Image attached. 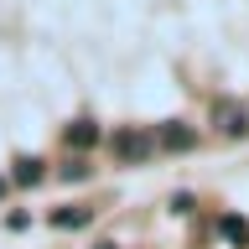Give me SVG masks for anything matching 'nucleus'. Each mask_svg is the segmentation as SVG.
<instances>
[{
	"label": "nucleus",
	"mask_w": 249,
	"mask_h": 249,
	"mask_svg": "<svg viewBox=\"0 0 249 249\" xmlns=\"http://www.w3.org/2000/svg\"><path fill=\"white\" fill-rule=\"evenodd\" d=\"M83 177H89V166H78V161H73V166H62V182H83Z\"/></svg>",
	"instance_id": "nucleus-7"
},
{
	"label": "nucleus",
	"mask_w": 249,
	"mask_h": 249,
	"mask_svg": "<svg viewBox=\"0 0 249 249\" xmlns=\"http://www.w3.org/2000/svg\"><path fill=\"white\" fill-rule=\"evenodd\" d=\"M89 208H62V213H52V223H57V229H83V223H89Z\"/></svg>",
	"instance_id": "nucleus-6"
},
{
	"label": "nucleus",
	"mask_w": 249,
	"mask_h": 249,
	"mask_svg": "<svg viewBox=\"0 0 249 249\" xmlns=\"http://www.w3.org/2000/svg\"><path fill=\"white\" fill-rule=\"evenodd\" d=\"M0 197H5V182H0Z\"/></svg>",
	"instance_id": "nucleus-9"
},
{
	"label": "nucleus",
	"mask_w": 249,
	"mask_h": 249,
	"mask_svg": "<svg viewBox=\"0 0 249 249\" xmlns=\"http://www.w3.org/2000/svg\"><path fill=\"white\" fill-rule=\"evenodd\" d=\"M208 124H213L218 135H249V104H239V99H218L213 114H208Z\"/></svg>",
	"instance_id": "nucleus-2"
},
{
	"label": "nucleus",
	"mask_w": 249,
	"mask_h": 249,
	"mask_svg": "<svg viewBox=\"0 0 249 249\" xmlns=\"http://www.w3.org/2000/svg\"><path fill=\"white\" fill-rule=\"evenodd\" d=\"M109 151H114V161H145V156L161 151V140H156V130H145V124H124V130L109 135Z\"/></svg>",
	"instance_id": "nucleus-1"
},
{
	"label": "nucleus",
	"mask_w": 249,
	"mask_h": 249,
	"mask_svg": "<svg viewBox=\"0 0 249 249\" xmlns=\"http://www.w3.org/2000/svg\"><path fill=\"white\" fill-rule=\"evenodd\" d=\"M11 182H21V187H36V182H42V161H36V156H26V161H16Z\"/></svg>",
	"instance_id": "nucleus-5"
},
{
	"label": "nucleus",
	"mask_w": 249,
	"mask_h": 249,
	"mask_svg": "<svg viewBox=\"0 0 249 249\" xmlns=\"http://www.w3.org/2000/svg\"><path fill=\"white\" fill-rule=\"evenodd\" d=\"M93 140H99V124H89V120L68 124V151H89Z\"/></svg>",
	"instance_id": "nucleus-4"
},
{
	"label": "nucleus",
	"mask_w": 249,
	"mask_h": 249,
	"mask_svg": "<svg viewBox=\"0 0 249 249\" xmlns=\"http://www.w3.org/2000/svg\"><path fill=\"white\" fill-rule=\"evenodd\" d=\"M93 249H114V244H93Z\"/></svg>",
	"instance_id": "nucleus-8"
},
{
	"label": "nucleus",
	"mask_w": 249,
	"mask_h": 249,
	"mask_svg": "<svg viewBox=\"0 0 249 249\" xmlns=\"http://www.w3.org/2000/svg\"><path fill=\"white\" fill-rule=\"evenodd\" d=\"M156 140H161V151H187L197 135H192L187 124H161V130H156Z\"/></svg>",
	"instance_id": "nucleus-3"
}]
</instances>
